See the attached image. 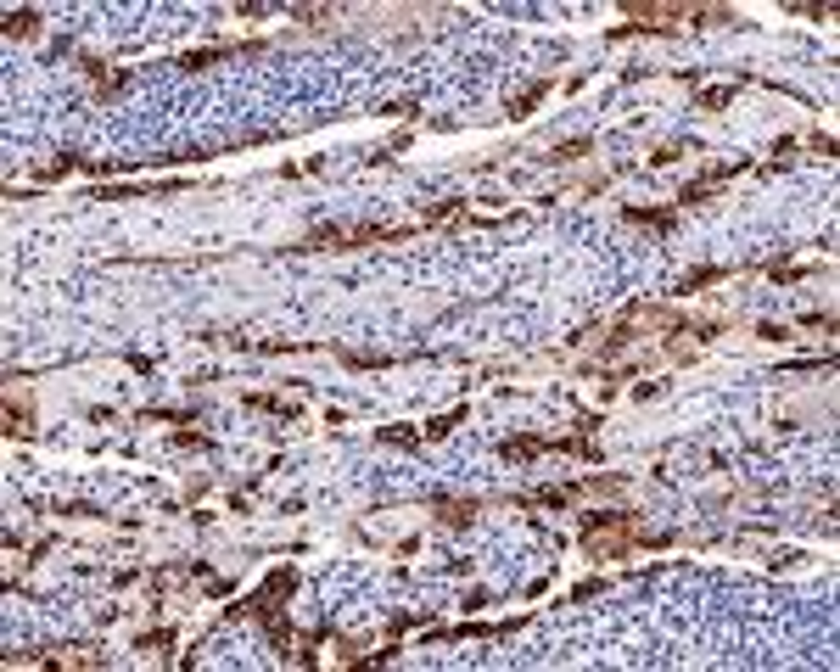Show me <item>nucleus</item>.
<instances>
[{
    "instance_id": "1",
    "label": "nucleus",
    "mask_w": 840,
    "mask_h": 672,
    "mask_svg": "<svg viewBox=\"0 0 840 672\" xmlns=\"http://www.w3.org/2000/svg\"><path fill=\"white\" fill-rule=\"evenodd\" d=\"M34 23H39L34 12H12V17H6V34H34Z\"/></svg>"
},
{
    "instance_id": "2",
    "label": "nucleus",
    "mask_w": 840,
    "mask_h": 672,
    "mask_svg": "<svg viewBox=\"0 0 840 672\" xmlns=\"http://www.w3.org/2000/svg\"><path fill=\"white\" fill-rule=\"evenodd\" d=\"M627 219H639V224H655V230H666V224H672V213H644V207H633Z\"/></svg>"
}]
</instances>
